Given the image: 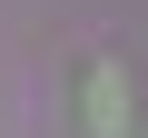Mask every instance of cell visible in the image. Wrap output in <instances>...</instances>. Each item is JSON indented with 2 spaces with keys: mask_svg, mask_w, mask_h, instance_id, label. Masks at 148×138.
Segmentation results:
<instances>
[{
  "mask_svg": "<svg viewBox=\"0 0 148 138\" xmlns=\"http://www.w3.org/2000/svg\"><path fill=\"white\" fill-rule=\"evenodd\" d=\"M89 128H99V138H119V128H128V69H119V59H99V69H89Z\"/></svg>",
  "mask_w": 148,
  "mask_h": 138,
  "instance_id": "cell-1",
  "label": "cell"
}]
</instances>
